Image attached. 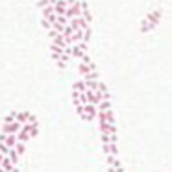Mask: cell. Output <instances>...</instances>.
<instances>
[{
  "label": "cell",
  "instance_id": "cell-1",
  "mask_svg": "<svg viewBox=\"0 0 172 172\" xmlns=\"http://www.w3.org/2000/svg\"><path fill=\"white\" fill-rule=\"evenodd\" d=\"M161 17H163V9H154V11H150V13L143 19L139 32H141V34H148V32H152L154 28L161 22Z\"/></svg>",
  "mask_w": 172,
  "mask_h": 172
},
{
  "label": "cell",
  "instance_id": "cell-2",
  "mask_svg": "<svg viewBox=\"0 0 172 172\" xmlns=\"http://www.w3.org/2000/svg\"><path fill=\"white\" fill-rule=\"evenodd\" d=\"M95 118H98V106L89 102V104H85V120L93 122Z\"/></svg>",
  "mask_w": 172,
  "mask_h": 172
},
{
  "label": "cell",
  "instance_id": "cell-3",
  "mask_svg": "<svg viewBox=\"0 0 172 172\" xmlns=\"http://www.w3.org/2000/svg\"><path fill=\"white\" fill-rule=\"evenodd\" d=\"M20 128H22V122L15 120V122H4L2 124V132L4 133H19Z\"/></svg>",
  "mask_w": 172,
  "mask_h": 172
},
{
  "label": "cell",
  "instance_id": "cell-4",
  "mask_svg": "<svg viewBox=\"0 0 172 172\" xmlns=\"http://www.w3.org/2000/svg\"><path fill=\"white\" fill-rule=\"evenodd\" d=\"M65 15H67L69 19H74V17H80V15H81V0H78L76 4H70Z\"/></svg>",
  "mask_w": 172,
  "mask_h": 172
},
{
  "label": "cell",
  "instance_id": "cell-5",
  "mask_svg": "<svg viewBox=\"0 0 172 172\" xmlns=\"http://www.w3.org/2000/svg\"><path fill=\"white\" fill-rule=\"evenodd\" d=\"M54 9H56L57 15H65L67 9H69V2L67 0H57L56 4H54Z\"/></svg>",
  "mask_w": 172,
  "mask_h": 172
},
{
  "label": "cell",
  "instance_id": "cell-6",
  "mask_svg": "<svg viewBox=\"0 0 172 172\" xmlns=\"http://www.w3.org/2000/svg\"><path fill=\"white\" fill-rule=\"evenodd\" d=\"M81 17H85L89 24L93 22V15H91V11H89V6H87V2H85V0H81Z\"/></svg>",
  "mask_w": 172,
  "mask_h": 172
},
{
  "label": "cell",
  "instance_id": "cell-7",
  "mask_svg": "<svg viewBox=\"0 0 172 172\" xmlns=\"http://www.w3.org/2000/svg\"><path fill=\"white\" fill-rule=\"evenodd\" d=\"M72 89L74 91H80V93H85L87 91V83H85V80H78L72 83Z\"/></svg>",
  "mask_w": 172,
  "mask_h": 172
},
{
  "label": "cell",
  "instance_id": "cell-8",
  "mask_svg": "<svg viewBox=\"0 0 172 172\" xmlns=\"http://www.w3.org/2000/svg\"><path fill=\"white\" fill-rule=\"evenodd\" d=\"M4 143H6L9 148H13V146L19 143V139H17V133H8V135H6V141H4Z\"/></svg>",
  "mask_w": 172,
  "mask_h": 172
},
{
  "label": "cell",
  "instance_id": "cell-9",
  "mask_svg": "<svg viewBox=\"0 0 172 172\" xmlns=\"http://www.w3.org/2000/svg\"><path fill=\"white\" fill-rule=\"evenodd\" d=\"M85 95H87V102H91V104H100V100H98V96H96V91H93V89H87L85 91Z\"/></svg>",
  "mask_w": 172,
  "mask_h": 172
},
{
  "label": "cell",
  "instance_id": "cell-10",
  "mask_svg": "<svg viewBox=\"0 0 172 172\" xmlns=\"http://www.w3.org/2000/svg\"><path fill=\"white\" fill-rule=\"evenodd\" d=\"M78 72H80L81 76H85V74H89V72H91V67H89L87 63L80 61V63H78Z\"/></svg>",
  "mask_w": 172,
  "mask_h": 172
},
{
  "label": "cell",
  "instance_id": "cell-11",
  "mask_svg": "<svg viewBox=\"0 0 172 172\" xmlns=\"http://www.w3.org/2000/svg\"><path fill=\"white\" fill-rule=\"evenodd\" d=\"M8 155H9V159H11V161H13V165H17V163H19V152H17V150H15V146H13V148H9V154H8Z\"/></svg>",
  "mask_w": 172,
  "mask_h": 172
},
{
  "label": "cell",
  "instance_id": "cell-12",
  "mask_svg": "<svg viewBox=\"0 0 172 172\" xmlns=\"http://www.w3.org/2000/svg\"><path fill=\"white\" fill-rule=\"evenodd\" d=\"M28 118H30V113H28V111H17V120H19V122L26 124Z\"/></svg>",
  "mask_w": 172,
  "mask_h": 172
},
{
  "label": "cell",
  "instance_id": "cell-13",
  "mask_svg": "<svg viewBox=\"0 0 172 172\" xmlns=\"http://www.w3.org/2000/svg\"><path fill=\"white\" fill-rule=\"evenodd\" d=\"M107 109H111V100H102L98 104V111H107Z\"/></svg>",
  "mask_w": 172,
  "mask_h": 172
},
{
  "label": "cell",
  "instance_id": "cell-14",
  "mask_svg": "<svg viewBox=\"0 0 172 172\" xmlns=\"http://www.w3.org/2000/svg\"><path fill=\"white\" fill-rule=\"evenodd\" d=\"M76 113L81 120H85V104H76Z\"/></svg>",
  "mask_w": 172,
  "mask_h": 172
},
{
  "label": "cell",
  "instance_id": "cell-15",
  "mask_svg": "<svg viewBox=\"0 0 172 172\" xmlns=\"http://www.w3.org/2000/svg\"><path fill=\"white\" fill-rule=\"evenodd\" d=\"M54 11H56V9H54V6L50 4V6H46V8H43V9H41V17H48V15H50V13H54Z\"/></svg>",
  "mask_w": 172,
  "mask_h": 172
},
{
  "label": "cell",
  "instance_id": "cell-16",
  "mask_svg": "<svg viewBox=\"0 0 172 172\" xmlns=\"http://www.w3.org/2000/svg\"><path fill=\"white\" fill-rule=\"evenodd\" d=\"M15 150H17V152H19V155H24V152H26V143H17V144H15Z\"/></svg>",
  "mask_w": 172,
  "mask_h": 172
},
{
  "label": "cell",
  "instance_id": "cell-17",
  "mask_svg": "<svg viewBox=\"0 0 172 172\" xmlns=\"http://www.w3.org/2000/svg\"><path fill=\"white\" fill-rule=\"evenodd\" d=\"M17 120V111H11L9 115L4 117V122H15Z\"/></svg>",
  "mask_w": 172,
  "mask_h": 172
},
{
  "label": "cell",
  "instance_id": "cell-18",
  "mask_svg": "<svg viewBox=\"0 0 172 172\" xmlns=\"http://www.w3.org/2000/svg\"><path fill=\"white\" fill-rule=\"evenodd\" d=\"M100 139H102V144H107V143H111V133L100 132Z\"/></svg>",
  "mask_w": 172,
  "mask_h": 172
},
{
  "label": "cell",
  "instance_id": "cell-19",
  "mask_svg": "<svg viewBox=\"0 0 172 172\" xmlns=\"http://www.w3.org/2000/svg\"><path fill=\"white\" fill-rule=\"evenodd\" d=\"M41 26H43V28H44V30L48 32V30L52 28V22H50L48 19H44V17H41Z\"/></svg>",
  "mask_w": 172,
  "mask_h": 172
},
{
  "label": "cell",
  "instance_id": "cell-20",
  "mask_svg": "<svg viewBox=\"0 0 172 172\" xmlns=\"http://www.w3.org/2000/svg\"><path fill=\"white\" fill-rule=\"evenodd\" d=\"M91 35H93V30H91V26H89V28H85V34H83V41H85V43H89Z\"/></svg>",
  "mask_w": 172,
  "mask_h": 172
},
{
  "label": "cell",
  "instance_id": "cell-21",
  "mask_svg": "<svg viewBox=\"0 0 172 172\" xmlns=\"http://www.w3.org/2000/svg\"><path fill=\"white\" fill-rule=\"evenodd\" d=\"M56 67L59 69V70H65V69H67V61H63V59H57V61H56Z\"/></svg>",
  "mask_w": 172,
  "mask_h": 172
},
{
  "label": "cell",
  "instance_id": "cell-22",
  "mask_svg": "<svg viewBox=\"0 0 172 172\" xmlns=\"http://www.w3.org/2000/svg\"><path fill=\"white\" fill-rule=\"evenodd\" d=\"M37 133H39V124L35 122V124H32V130H30V135H32V137H37Z\"/></svg>",
  "mask_w": 172,
  "mask_h": 172
},
{
  "label": "cell",
  "instance_id": "cell-23",
  "mask_svg": "<svg viewBox=\"0 0 172 172\" xmlns=\"http://www.w3.org/2000/svg\"><path fill=\"white\" fill-rule=\"evenodd\" d=\"M46 6H50V0H39V2H37L39 9H43V8H46ZM52 6H54V4H52Z\"/></svg>",
  "mask_w": 172,
  "mask_h": 172
},
{
  "label": "cell",
  "instance_id": "cell-24",
  "mask_svg": "<svg viewBox=\"0 0 172 172\" xmlns=\"http://www.w3.org/2000/svg\"><path fill=\"white\" fill-rule=\"evenodd\" d=\"M0 152L4 154V155H8V154H9V146H8L6 143H0Z\"/></svg>",
  "mask_w": 172,
  "mask_h": 172
},
{
  "label": "cell",
  "instance_id": "cell-25",
  "mask_svg": "<svg viewBox=\"0 0 172 172\" xmlns=\"http://www.w3.org/2000/svg\"><path fill=\"white\" fill-rule=\"evenodd\" d=\"M102 152L106 154V155H107V154H111V143H107V144H102Z\"/></svg>",
  "mask_w": 172,
  "mask_h": 172
},
{
  "label": "cell",
  "instance_id": "cell-26",
  "mask_svg": "<svg viewBox=\"0 0 172 172\" xmlns=\"http://www.w3.org/2000/svg\"><path fill=\"white\" fill-rule=\"evenodd\" d=\"M57 34H59V32H57L56 28H50V30H48V37H50V39H54Z\"/></svg>",
  "mask_w": 172,
  "mask_h": 172
},
{
  "label": "cell",
  "instance_id": "cell-27",
  "mask_svg": "<svg viewBox=\"0 0 172 172\" xmlns=\"http://www.w3.org/2000/svg\"><path fill=\"white\" fill-rule=\"evenodd\" d=\"M107 122L115 124V117H113V111H111V109H107Z\"/></svg>",
  "mask_w": 172,
  "mask_h": 172
},
{
  "label": "cell",
  "instance_id": "cell-28",
  "mask_svg": "<svg viewBox=\"0 0 172 172\" xmlns=\"http://www.w3.org/2000/svg\"><path fill=\"white\" fill-rule=\"evenodd\" d=\"M111 154L118 155V146H117V143H111Z\"/></svg>",
  "mask_w": 172,
  "mask_h": 172
},
{
  "label": "cell",
  "instance_id": "cell-29",
  "mask_svg": "<svg viewBox=\"0 0 172 172\" xmlns=\"http://www.w3.org/2000/svg\"><path fill=\"white\" fill-rule=\"evenodd\" d=\"M107 133H117V126L109 122V128H107Z\"/></svg>",
  "mask_w": 172,
  "mask_h": 172
},
{
  "label": "cell",
  "instance_id": "cell-30",
  "mask_svg": "<svg viewBox=\"0 0 172 172\" xmlns=\"http://www.w3.org/2000/svg\"><path fill=\"white\" fill-rule=\"evenodd\" d=\"M28 122H30V124H35V122H37V117L30 113V118H28Z\"/></svg>",
  "mask_w": 172,
  "mask_h": 172
},
{
  "label": "cell",
  "instance_id": "cell-31",
  "mask_svg": "<svg viewBox=\"0 0 172 172\" xmlns=\"http://www.w3.org/2000/svg\"><path fill=\"white\" fill-rule=\"evenodd\" d=\"M80 61H83V63H87V65H89V63H91V61H93V59H91V57L87 56V54H85V56L81 57V59H80Z\"/></svg>",
  "mask_w": 172,
  "mask_h": 172
},
{
  "label": "cell",
  "instance_id": "cell-32",
  "mask_svg": "<svg viewBox=\"0 0 172 172\" xmlns=\"http://www.w3.org/2000/svg\"><path fill=\"white\" fill-rule=\"evenodd\" d=\"M6 135H8V133H4V132L0 133V143H4V141H6Z\"/></svg>",
  "mask_w": 172,
  "mask_h": 172
},
{
  "label": "cell",
  "instance_id": "cell-33",
  "mask_svg": "<svg viewBox=\"0 0 172 172\" xmlns=\"http://www.w3.org/2000/svg\"><path fill=\"white\" fill-rule=\"evenodd\" d=\"M118 139H117V133H111V143H117Z\"/></svg>",
  "mask_w": 172,
  "mask_h": 172
},
{
  "label": "cell",
  "instance_id": "cell-34",
  "mask_svg": "<svg viewBox=\"0 0 172 172\" xmlns=\"http://www.w3.org/2000/svg\"><path fill=\"white\" fill-rule=\"evenodd\" d=\"M107 172H117V169H115L113 165H109V167H107Z\"/></svg>",
  "mask_w": 172,
  "mask_h": 172
},
{
  "label": "cell",
  "instance_id": "cell-35",
  "mask_svg": "<svg viewBox=\"0 0 172 172\" xmlns=\"http://www.w3.org/2000/svg\"><path fill=\"white\" fill-rule=\"evenodd\" d=\"M67 2H69V6H70V4H76L78 0H67Z\"/></svg>",
  "mask_w": 172,
  "mask_h": 172
},
{
  "label": "cell",
  "instance_id": "cell-36",
  "mask_svg": "<svg viewBox=\"0 0 172 172\" xmlns=\"http://www.w3.org/2000/svg\"><path fill=\"white\" fill-rule=\"evenodd\" d=\"M4 157H6V155H4V154L0 152V165H2V159H4Z\"/></svg>",
  "mask_w": 172,
  "mask_h": 172
},
{
  "label": "cell",
  "instance_id": "cell-37",
  "mask_svg": "<svg viewBox=\"0 0 172 172\" xmlns=\"http://www.w3.org/2000/svg\"><path fill=\"white\" fill-rule=\"evenodd\" d=\"M13 172H20V170H19V169H17V167H15V169H13Z\"/></svg>",
  "mask_w": 172,
  "mask_h": 172
},
{
  "label": "cell",
  "instance_id": "cell-38",
  "mask_svg": "<svg viewBox=\"0 0 172 172\" xmlns=\"http://www.w3.org/2000/svg\"><path fill=\"white\" fill-rule=\"evenodd\" d=\"M0 172H6V170H4V169H2V165H0Z\"/></svg>",
  "mask_w": 172,
  "mask_h": 172
}]
</instances>
